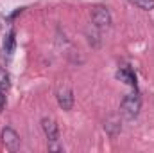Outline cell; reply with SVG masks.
I'll return each mask as SVG.
<instances>
[{"label": "cell", "instance_id": "4", "mask_svg": "<svg viewBox=\"0 0 154 153\" xmlns=\"http://www.w3.org/2000/svg\"><path fill=\"white\" fill-rule=\"evenodd\" d=\"M41 128H43V132H45V135L48 139V144H57L59 142V128H57L54 119L43 117L41 119Z\"/></svg>", "mask_w": 154, "mask_h": 153}, {"label": "cell", "instance_id": "9", "mask_svg": "<svg viewBox=\"0 0 154 153\" xmlns=\"http://www.w3.org/2000/svg\"><path fill=\"white\" fill-rule=\"evenodd\" d=\"M129 2H131L133 5L143 9V11H151V9H154V0H129Z\"/></svg>", "mask_w": 154, "mask_h": 153}, {"label": "cell", "instance_id": "2", "mask_svg": "<svg viewBox=\"0 0 154 153\" xmlns=\"http://www.w3.org/2000/svg\"><path fill=\"white\" fill-rule=\"evenodd\" d=\"M91 22H93L97 27H100V29L109 27V25H111V13H109V9L104 7V5L93 7V9H91Z\"/></svg>", "mask_w": 154, "mask_h": 153}, {"label": "cell", "instance_id": "5", "mask_svg": "<svg viewBox=\"0 0 154 153\" xmlns=\"http://www.w3.org/2000/svg\"><path fill=\"white\" fill-rule=\"evenodd\" d=\"M56 97H57V103H59V106L63 110H72V106H74V94H72L70 86L61 85L56 90Z\"/></svg>", "mask_w": 154, "mask_h": 153}, {"label": "cell", "instance_id": "11", "mask_svg": "<svg viewBox=\"0 0 154 153\" xmlns=\"http://www.w3.org/2000/svg\"><path fill=\"white\" fill-rule=\"evenodd\" d=\"M4 106H5V94L4 90H0V112L4 110Z\"/></svg>", "mask_w": 154, "mask_h": 153}, {"label": "cell", "instance_id": "7", "mask_svg": "<svg viewBox=\"0 0 154 153\" xmlns=\"http://www.w3.org/2000/svg\"><path fill=\"white\" fill-rule=\"evenodd\" d=\"M116 77H118L120 81H124L125 85L136 86V77H134V74H133V70H131V69H125V67H122V69L116 72Z\"/></svg>", "mask_w": 154, "mask_h": 153}, {"label": "cell", "instance_id": "8", "mask_svg": "<svg viewBox=\"0 0 154 153\" xmlns=\"http://www.w3.org/2000/svg\"><path fill=\"white\" fill-rule=\"evenodd\" d=\"M14 47H16V38H14V31H11L5 40H4V43H2V49H4V54L9 58V56H13V52H14Z\"/></svg>", "mask_w": 154, "mask_h": 153}, {"label": "cell", "instance_id": "10", "mask_svg": "<svg viewBox=\"0 0 154 153\" xmlns=\"http://www.w3.org/2000/svg\"><path fill=\"white\" fill-rule=\"evenodd\" d=\"M7 86H9V74L4 69H0V90H5Z\"/></svg>", "mask_w": 154, "mask_h": 153}, {"label": "cell", "instance_id": "6", "mask_svg": "<svg viewBox=\"0 0 154 153\" xmlns=\"http://www.w3.org/2000/svg\"><path fill=\"white\" fill-rule=\"evenodd\" d=\"M104 130H106V133H108L111 139H115L116 135L122 132V121H120V117H116V115L108 117V119L104 121Z\"/></svg>", "mask_w": 154, "mask_h": 153}, {"label": "cell", "instance_id": "3", "mask_svg": "<svg viewBox=\"0 0 154 153\" xmlns=\"http://www.w3.org/2000/svg\"><path fill=\"white\" fill-rule=\"evenodd\" d=\"M2 144L7 151H16L20 148V135L13 128H4L2 130Z\"/></svg>", "mask_w": 154, "mask_h": 153}, {"label": "cell", "instance_id": "1", "mask_svg": "<svg viewBox=\"0 0 154 153\" xmlns=\"http://www.w3.org/2000/svg\"><path fill=\"white\" fill-rule=\"evenodd\" d=\"M142 110V101L136 94H129L122 99L120 103V114L124 115L125 119H134L136 115L140 114Z\"/></svg>", "mask_w": 154, "mask_h": 153}]
</instances>
